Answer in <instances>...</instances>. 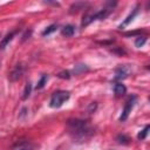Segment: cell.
I'll return each mask as SVG.
<instances>
[{"label":"cell","mask_w":150,"mask_h":150,"mask_svg":"<svg viewBox=\"0 0 150 150\" xmlns=\"http://www.w3.org/2000/svg\"><path fill=\"white\" fill-rule=\"evenodd\" d=\"M47 80H48V76H47V75H42L41 79H40V81H39L38 84H36V89H41V88H43L45 84L47 83Z\"/></svg>","instance_id":"cell-12"},{"label":"cell","mask_w":150,"mask_h":150,"mask_svg":"<svg viewBox=\"0 0 150 150\" xmlns=\"http://www.w3.org/2000/svg\"><path fill=\"white\" fill-rule=\"evenodd\" d=\"M145 41H146V39H145L144 36H138V38L136 39V41H135V46H136V47H142V46L145 43Z\"/></svg>","instance_id":"cell-15"},{"label":"cell","mask_w":150,"mask_h":150,"mask_svg":"<svg viewBox=\"0 0 150 150\" xmlns=\"http://www.w3.org/2000/svg\"><path fill=\"white\" fill-rule=\"evenodd\" d=\"M15 34H16V30H13V32L8 33V34L2 39V40H1V42H0V49H4V48H5V47L11 42Z\"/></svg>","instance_id":"cell-7"},{"label":"cell","mask_w":150,"mask_h":150,"mask_svg":"<svg viewBox=\"0 0 150 150\" xmlns=\"http://www.w3.org/2000/svg\"><path fill=\"white\" fill-rule=\"evenodd\" d=\"M114 91H115V95H116L117 97H120V96H123V95L125 94L127 88H125V86L122 84L121 82H117V83L115 84V87H114Z\"/></svg>","instance_id":"cell-8"},{"label":"cell","mask_w":150,"mask_h":150,"mask_svg":"<svg viewBox=\"0 0 150 150\" xmlns=\"http://www.w3.org/2000/svg\"><path fill=\"white\" fill-rule=\"evenodd\" d=\"M23 150H25V149H23Z\"/></svg>","instance_id":"cell-18"},{"label":"cell","mask_w":150,"mask_h":150,"mask_svg":"<svg viewBox=\"0 0 150 150\" xmlns=\"http://www.w3.org/2000/svg\"><path fill=\"white\" fill-rule=\"evenodd\" d=\"M67 127L70 135L79 141H84L94 134L91 127L82 120H69L67 122Z\"/></svg>","instance_id":"cell-1"},{"label":"cell","mask_w":150,"mask_h":150,"mask_svg":"<svg viewBox=\"0 0 150 150\" xmlns=\"http://www.w3.org/2000/svg\"><path fill=\"white\" fill-rule=\"evenodd\" d=\"M84 70H87V67H84V64H79V66H76V69L74 71H75V74H79V73H82Z\"/></svg>","instance_id":"cell-17"},{"label":"cell","mask_w":150,"mask_h":150,"mask_svg":"<svg viewBox=\"0 0 150 150\" xmlns=\"http://www.w3.org/2000/svg\"><path fill=\"white\" fill-rule=\"evenodd\" d=\"M74 33H75V27L74 26H71V25H67V26H64L63 28H62V34L64 35V36H73L74 35Z\"/></svg>","instance_id":"cell-9"},{"label":"cell","mask_w":150,"mask_h":150,"mask_svg":"<svg viewBox=\"0 0 150 150\" xmlns=\"http://www.w3.org/2000/svg\"><path fill=\"white\" fill-rule=\"evenodd\" d=\"M70 94L69 91H66V90H57L55 91L52 97H50V101H49V105L52 108H60L68 98H69Z\"/></svg>","instance_id":"cell-2"},{"label":"cell","mask_w":150,"mask_h":150,"mask_svg":"<svg viewBox=\"0 0 150 150\" xmlns=\"http://www.w3.org/2000/svg\"><path fill=\"white\" fill-rule=\"evenodd\" d=\"M129 141H130L129 137L125 136V135H118V136H117V142H118L120 144H128Z\"/></svg>","instance_id":"cell-14"},{"label":"cell","mask_w":150,"mask_h":150,"mask_svg":"<svg viewBox=\"0 0 150 150\" xmlns=\"http://www.w3.org/2000/svg\"><path fill=\"white\" fill-rule=\"evenodd\" d=\"M149 129H150V127H149V125H145V127H144V129H143V130H141V131L138 132L137 138H138V139H144V138L146 137V135H148Z\"/></svg>","instance_id":"cell-10"},{"label":"cell","mask_w":150,"mask_h":150,"mask_svg":"<svg viewBox=\"0 0 150 150\" xmlns=\"http://www.w3.org/2000/svg\"><path fill=\"white\" fill-rule=\"evenodd\" d=\"M135 100H136V97L132 96V97H130V98L127 101V103H125V105H124V109H123V111H122V115L120 116V121H121V122H122V121H125V120L128 118L129 114L131 112V110H132V108H134Z\"/></svg>","instance_id":"cell-3"},{"label":"cell","mask_w":150,"mask_h":150,"mask_svg":"<svg viewBox=\"0 0 150 150\" xmlns=\"http://www.w3.org/2000/svg\"><path fill=\"white\" fill-rule=\"evenodd\" d=\"M137 12H138V7L134 8V11H132V12H131V13H130V14H129V15L127 16V19H125V20H124V21H123V22H122V23L120 25V28L122 29V28H124L125 26H128V25H129V23H130V22H131V21L134 20V18L136 16Z\"/></svg>","instance_id":"cell-6"},{"label":"cell","mask_w":150,"mask_h":150,"mask_svg":"<svg viewBox=\"0 0 150 150\" xmlns=\"http://www.w3.org/2000/svg\"><path fill=\"white\" fill-rule=\"evenodd\" d=\"M57 76H59L60 79H67V80H68V79L70 77V73L67 71V70H66V71H61V73L57 74Z\"/></svg>","instance_id":"cell-16"},{"label":"cell","mask_w":150,"mask_h":150,"mask_svg":"<svg viewBox=\"0 0 150 150\" xmlns=\"http://www.w3.org/2000/svg\"><path fill=\"white\" fill-rule=\"evenodd\" d=\"M23 70H25V67L22 66V63L15 64V67L12 69V71H11V74H9V81H12V82L18 81V80L22 76Z\"/></svg>","instance_id":"cell-4"},{"label":"cell","mask_w":150,"mask_h":150,"mask_svg":"<svg viewBox=\"0 0 150 150\" xmlns=\"http://www.w3.org/2000/svg\"><path fill=\"white\" fill-rule=\"evenodd\" d=\"M30 90H32V84H30L29 82H27V83H26V86H25L23 95H22V98H23V100H26V98L29 96V94H30Z\"/></svg>","instance_id":"cell-13"},{"label":"cell","mask_w":150,"mask_h":150,"mask_svg":"<svg viewBox=\"0 0 150 150\" xmlns=\"http://www.w3.org/2000/svg\"><path fill=\"white\" fill-rule=\"evenodd\" d=\"M56 28H57V26L56 25H50V26H48L43 32H42V35L43 36H46V35H49L50 33H53V32H55L56 30Z\"/></svg>","instance_id":"cell-11"},{"label":"cell","mask_w":150,"mask_h":150,"mask_svg":"<svg viewBox=\"0 0 150 150\" xmlns=\"http://www.w3.org/2000/svg\"><path fill=\"white\" fill-rule=\"evenodd\" d=\"M131 73V69L129 66H121L115 70V80H123L125 77L129 76V74Z\"/></svg>","instance_id":"cell-5"}]
</instances>
